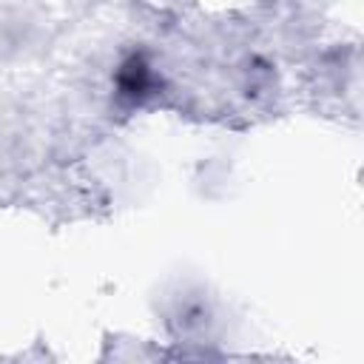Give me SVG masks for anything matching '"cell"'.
I'll use <instances>...</instances> for the list:
<instances>
[{"label":"cell","mask_w":364,"mask_h":364,"mask_svg":"<svg viewBox=\"0 0 364 364\" xmlns=\"http://www.w3.org/2000/svg\"><path fill=\"white\" fill-rule=\"evenodd\" d=\"M145 82H148V68L142 65V60H131L119 74V85L125 94H142Z\"/></svg>","instance_id":"obj_1"}]
</instances>
